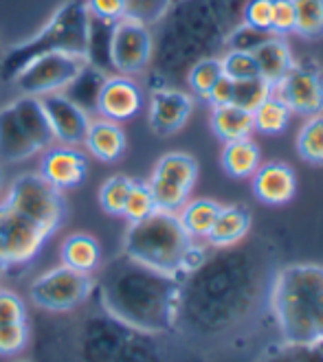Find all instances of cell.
Instances as JSON below:
<instances>
[{
  "label": "cell",
  "instance_id": "6da1fadb",
  "mask_svg": "<svg viewBox=\"0 0 323 362\" xmlns=\"http://www.w3.org/2000/svg\"><path fill=\"white\" fill-rule=\"evenodd\" d=\"M220 248L181 281L176 332L213 336L235 323L253 301L255 276L244 252Z\"/></svg>",
  "mask_w": 323,
  "mask_h": 362
},
{
  "label": "cell",
  "instance_id": "7a4b0ae2",
  "mask_svg": "<svg viewBox=\"0 0 323 362\" xmlns=\"http://www.w3.org/2000/svg\"><path fill=\"white\" fill-rule=\"evenodd\" d=\"M99 308L117 321L149 334H174L181 279L117 255L95 279Z\"/></svg>",
  "mask_w": 323,
  "mask_h": 362
},
{
  "label": "cell",
  "instance_id": "3957f363",
  "mask_svg": "<svg viewBox=\"0 0 323 362\" xmlns=\"http://www.w3.org/2000/svg\"><path fill=\"white\" fill-rule=\"evenodd\" d=\"M152 77L154 88L171 86L185 79L187 71L205 57H215L225 49V31L215 20L209 0H174L165 18L157 25Z\"/></svg>",
  "mask_w": 323,
  "mask_h": 362
},
{
  "label": "cell",
  "instance_id": "277c9868",
  "mask_svg": "<svg viewBox=\"0 0 323 362\" xmlns=\"http://www.w3.org/2000/svg\"><path fill=\"white\" fill-rule=\"evenodd\" d=\"M271 310L286 345H323V266L282 268L271 286Z\"/></svg>",
  "mask_w": 323,
  "mask_h": 362
},
{
  "label": "cell",
  "instance_id": "5b68a950",
  "mask_svg": "<svg viewBox=\"0 0 323 362\" xmlns=\"http://www.w3.org/2000/svg\"><path fill=\"white\" fill-rule=\"evenodd\" d=\"M123 255L178 279L198 268L205 259V250L196 246V240L189 238L178 213L163 209H157L152 216L128 226L123 235Z\"/></svg>",
  "mask_w": 323,
  "mask_h": 362
},
{
  "label": "cell",
  "instance_id": "8992f818",
  "mask_svg": "<svg viewBox=\"0 0 323 362\" xmlns=\"http://www.w3.org/2000/svg\"><path fill=\"white\" fill-rule=\"evenodd\" d=\"M125 325L117 318L91 314L73 332L77 362H165V338Z\"/></svg>",
  "mask_w": 323,
  "mask_h": 362
},
{
  "label": "cell",
  "instance_id": "52a82bcc",
  "mask_svg": "<svg viewBox=\"0 0 323 362\" xmlns=\"http://www.w3.org/2000/svg\"><path fill=\"white\" fill-rule=\"evenodd\" d=\"M86 31H89V9L86 0H67L35 35L5 51L0 62V77L11 81L27 64L45 53H86Z\"/></svg>",
  "mask_w": 323,
  "mask_h": 362
},
{
  "label": "cell",
  "instance_id": "ba28073f",
  "mask_svg": "<svg viewBox=\"0 0 323 362\" xmlns=\"http://www.w3.org/2000/svg\"><path fill=\"white\" fill-rule=\"evenodd\" d=\"M5 202L20 216L38 222L51 235L67 220V198L38 172H25L9 185Z\"/></svg>",
  "mask_w": 323,
  "mask_h": 362
},
{
  "label": "cell",
  "instance_id": "9c48e42d",
  "mask_svg": "<svg viewBox=\"0 0 323 362\" xmlns=\"http://www.w3.org/2000/svg\"><path fill=\"white\" fill-rule=\"evenodd\" d=\"M95 292L93 274L77 272L69 266H57L42 272L29 286L33 305L51 314H67L81 308Z\"/></svg>",
  "mask_w": 323,
  "mask_h": 362
},
{
  "label": "cell",
  "instance_id": "30bf717a",
  "mask_svg": "<svg viewBox=\"0 0 323 362\" xmlns=\"http://www.w3.org/2000/svg\"><path fill=\"white\" fill-rule=\"evenodd\" d=\"M86 64L89 62H86L84 55L62 53V51L45 53L31 59L9 83L23 95L42 99V97L62 93Z\"/></svg>",
  "mask_w": 323,
  "mask_h": 362
},
{
  "label": "cell",
  "instance_id": "8fae6325",
  "mask_svg": "<svg viewBox=\"0 0 323 362\" xmlns=\"http://www.w3.org/2000/svg\"><path fill=\"white\" fill-rule=\"evenodd\" d=\"M198 178V163L191 154L167 152L154 165L149 189L157 202V209L178 213L187 202L193 185Z\"/></svg>",
  "mask_w": 323,
  "mask_h": 362
},
{
  "label": "cell",
  "instance_id": "7c38bea8",
  "mask_svg": "<svg viewBox=\"0 0 323 362\" xmlns=\"http://www.w3.org/2000/svg\"><path fill=\"white\" fill-rule=\"evenodd\" d=\"M154 53V35L152 29L135 23L130 18H121L115 23L110 59L113 71L119 75L132 77L149 69Z\"/></svg>",
  "mask_w": 323,
  "mask_h": 362
},
{
  "label": "cell",
  "instance_id": "4fadbf2b",
  "mask_svg": "<svg viewBox=\"0 0 323 362\" xmlns=\"http://www.w3.org/2000/svg\"><path fill=\"white\" fill-rule=\"evenodd\" d=\"M273 95L282 99L290 112L301 117H317L323 112V75L312 64L295 66L273 86Z\"/></svg>",
  "mask_w": 323,
  "mask_h": 362
},
{
  "label": "cell",
  "instance_id": "5bb4252c",
  "mask_svg": "<svg viewBox=\"0 0 323 362\" xmlns=\"http://www.w3.org/2000/svg\"><path fill=\"white\" fill-rule=\"evenodd\" d=\"M38 174L51 182L55 189L64 191L77 189L89 176V154L73 145H51L49 150L40 152Z\"/></svg>",
  "mask_w": 323,
  "mask_h": 362
},
{
  "label": "cell",
  "instance_id": "9a60e30c",
  "mask_svg": "<svg viewBox=\"0 0 323 362\" xmlns=\"http://www.w3.org/2000/svg\"><path fill=\"white\" fill-rule=\"evenodd\" d=\"M193 110V97L176 86L152 88L149 95V127L159 136H171L187 123Z\"/></svg>",
  "mask_w": 323,
  "mask_h": 362
},
{
  "label": "cell",
  "instance_id": "2e32d148",
  "mask_svg": "<svg viewBox=\"0 0 323 362\" xmlns=\"http://www.w3.org/2000/svg\"><path fill=\"white\" fill-rule=\"evenodd\" d=\"M49 238H51V233L47 228H42L38 222L20 216V213L11 209L9 224H7V246H5L3 270L31 264Z\"/></svg>",
  "mask_w": 323,
  "mask_h": 362
},
{
  "label": "cell",
  "instance_id": "e0dca14e",
  "mask_svg": "<svg viewBox=\"0 0 323 362\" xmlns=\"http://www.w3.org/2000/svg\"><path fill=\"white\" fill-rule=\"evenodd\" d=\"M143 93L132 77L125 75H108L103 88L97 99V115L101 119L123 123L130 121L141 112Z\"/></svg>",
  "mask_w": 323,
  "mask_h": 362
},
{
  "label": "cell",
  "instance_id": "ac0fdd59",
  "mask_svg": "<svg viewBox=\"0 0 323 362\" xmlns=\"http://www.w3.org/2000/svg\"><path fill=\"white\" fill-rule=\"evenodd\" d=\"M42 103H45V110L49 115L55 141L60 145L79 147L86 139V132H89L91 121H93L91 115L84 108H79V105H75L67 95H62V93L42 97Z\"/></svg>",
  "mask_w": 323,
  "mask_h": 362
},
{
  "label": "cell",
  "instance_id": "d6986e66",
  "mask_svg": "<svg viewBox=\"0 0 323 362\" xmlns=\"http://www.w3.org/2000/svg\"><path fill=\"white\" fill-rule=\"evenodd\" d=\"M253 191L257 200H262L264 204H286L297 191L295 169L279 160L260 165L253 174Z\"/></svg>",
  "mask_w": 323,
  "mask_h": 362
},
{
  "label": "cell",
  "instance_id": "ffe728a7",
  "mask_svg": "<svg viewBox=\"0 0 323 362\" xmlns=\"http://www.w3.org/2000/svg\"><path fill=\"white\" fill-rule=\"evenodd\" d=\"M81 145H86V152L93 158L101 163H117L125 154L128 139L119 123L99 117L91 121L89 132H86V139Z\"/></svg>",
  "mask_w": 323,
  "mask_h": 362
},
{
  "label": "cell",
  "instance_id": "44dd1931",
  "mask_svg": "<svg viewBox=\"0 0 323 362\" xmlns=\"http://www.w3.org/2000/svg\"><path fill=\"white\" fill-rule=\"evenodd\" d=\"M40 154L35 145L27 136V132L20 125L13 103L9 101L7 105L0 108V163L5 165H16L27 158H33Z\"/></svg>",
  "mask_w": 323,
  "mask_h": 362
},
{
  "label": "cell",
  "instance_id": "7402d4cb",
  "mask_svg": "<svg viewBox=\"0 0 323 362\" xmlns=\"http://www.w3.org/2000/svg\"><path fill=\"white\" fill-rule=\"evenodd\" d=\"M11 103H13V110H16L20 125H23V130L27 132V136L31 139L38 152H45L51 145H55V134H53V127H51V121H49V115L45 110L42 99L20 95Z\"/></svg>",
  "mask_w": 323,
  "mask_h": 362
},
{
  "label": "cell",
  "instance_id": "603a6c76",
  "mask_svg": "<svg viewBox=\"0 0 323 362\" xmlns=\"http://www.w3.org/2000/svg\"><path fill=\"white\" fill-rule=\"evenodd\" d=\"M253 57L257 64V71H260V77H264L271 86L282 81L295 66L290 47L282 35H271L264 45L253 51Z\"/></svg>",
  "mask_w": 323,
  "mask_h": 362
},
{
  "label": "cell",
  "instance_id": "cb8c5ba5",
  "mask_svg": "<svg viewBox=\"0 0 323 362\" xmlns=\"http://www.w3.org/2000/svg\"><path fill=\"white\" fill-rule=\"evenodd\" d=\"M249 228H251V213L246 206L242 204L222 206L207 242L215 248H229L240 244L246 238Z\"/></svg>",
  "mask_w": 323,
  "mask_h": 362
},
{
  "label": "cell",
  "instance_id": "d4e9b609",
  "mask_svg": "<svg viewBox=\"0 0 323 362\" xmlns=\"http://www.w3.org/2000/svg\"><path fill=\"white\" fill-rule=\"evenodd\" d=\"M60 259L84 274H95L101 268V246L89 233H73L60 246Z\"/></svg>",
  "mask_w": 323,
  "mask_h": 362
},
{
  "label": "cell",
  "instance_id": "484cf974",
  "mask_svg": "<svg viewBox=\"0 0 323 362\" xmlns=\"http://www.w3.org/2000/svg\"><path fill=\"white\" fill-rule=\"evenodd\" d=\"M113 31H115V23H108V20H101L89 13V31H86L84 57L86 62L101 69L103 73L113 71V59H110Z\"/></svg>",
  "mask_w": 323,
  "mask_h": 362
},
{
  "label": "cell",
  "instance_id": "4316f807",
  "mask_svg": "<svg viewBox=\"0 0 323 362\" xmlns=\"http://www.w3.org/2000/svg\"><path fill=\"white\" fill-rule=\"evenodd\" d=\"M106 79H108V73L93 66V64H86V66L73 77L69 86L62 90V95H67L75 105H79V108H84L91 115L97 110V99H99V93L103 88Z\"/></svg>",
  "mask_w": 323,
  "mask_h": 362
},
{
  "label": "cell",
  "instance_id": "83f0119b",
  "mask_svg": "<svg viewBox=\"0 0 323 362\" xmlns=\"http://www.w3.org/2000/svg\"><path fill=\"white\" fill-rule=\"evenodd\" d=\"M211 127L213 134L220 141L229 143V141H238V139H251L253 134V112L238 108V105H218L213 108L211 115Z\"/></svg>",
  "mask_w": 323,
  "mask_h": 362
},
{
  "label": "cell",
  "instance_id": "f1b7e54d",
  "mask_svg": "<svg viewBox=\"0 0 323 362\" xmlns=\"http://www.w3.org/2000/svg\"><path fill=\"white\" fill-rule=\"evenodd\" d=\"M260 147H257L251 139H238L229 141L222 147V169L231 178H249L257 172L260 167Z\"/></svg>",
  "mask_w": 323,
  "mask_h": 362
},
{
  "label": "cell",
  "instance_id": "f546056e",
  "mask_svg": "<svg viewBox=\"0 0 323 362\" xmlns=\"http://www.w3.org/2000/svg\"><path fill=\"white\" fill-rule=\"evenodd\" d=\"M220 209L222 206L215 200L200 198V200L187 202L178 211V218H181V222H183V226L189 233L191 240H207L213 224H215V218H218Z\"/></svg>",
  "mask_w": 323,
  "mask_h": 362
},
{
  "label": "cell",
  "instance_id": "4dcf8cb0",
  "mask_svg": "<svg viewBox=\"0 0 323 362\" xmlns=\"http://www.w3.org/2000/svg\"><path fill=\"white\" fill-rule=\"evenodd\" d=\"M290 115L293 112L288 105L279 97L271 95L253 110V127L262 134H279L288 127Z\"/></svg>",
  "mask_w": 323,
  "mask_h": 362
},
{
  "label": "cell",
  "instance_id": "1f68e13d",
  "mask_svg": "<svg viewBox=\"0 0 323 362\" xmlns=\"http://www.w3.org/2000/svg\"><path fill=\"white\" fill-rule=\"evenodd\" d=\"M295 33L306 40L323 37V0H293Z\"/></svg>",
  "mask_w": 323,
  "mask_h": 362
},
{
  "label": "cell",
  "instance_id": "d6a6232c",
  "mask_svg": "<svg viewBox=\"0 0 323 362\" xmlns=\"http://www.w3.org/2000/svg\"><path fill=\"white\" fill-rule=\"evenodd\" d=\"M222 75H225L222 73V62H220L218 55H215V57H205V59L193 64V66L185 75V81H187V86L191 88L193 95H198L200 99H207L211 86Z\"/></svg>",
  "mask_w": 323,
  "mask_h": 362
},
{
  "label": "cell",
  "instance_id": "836d02e7",
  "mask_svg": "<svg viewBox=\"0 0 323 362\" xmlns=\"http://www.w3.org/2000/svg\"><path fill=\"white\" fill-rule=\"evenodd\" d=\"M132 185L135 178L125 174H115L103 180V185L99 187V206L103 209V213H108V216H121Z\"/></svg>",
  "mask_w": 323,
  "mask_h": 362
},
{
  "label": "cell",
  "instance_id": "e575fe53",
  "mask_svg": "<svg viewBox=\"0 0 323 362\" xmlns=\"http://www.w3.org/2000/svg\"><path fill=\"white\" fill-rule=\"evenodd\" d=\"M297 152L312 165H323V115L308 117L297 136Z\"/></svg>",
  "mask_w": 323,
  "mask_h": 362
},
{
  "label": "cell",
  "instance_id": "d590c367",
  "mask_svg": "<svg viewBox=\"0 0 323 362\" xmlns=\"http://www.w3.org/2000/svg\"><path fill=\"white\" fill-rule=\"evenodd\" d=\"M273 95V86L264 77H251V79H240L233 83V105L244 108L253 112L262 101H266Z\"/></svg>",
  "mask_w": 323,
  "mask_h": 362
},
{
  "label": "cell",
  "instance_id": "8d00e7d4",
  "mask_svg": "<svg viewBox=\"0 0 323 362\" xmlns=\"http://www.w3.org/2000/svg\"><path fill=\"white\" fill-rule=\"evenodd\" d=\"M174 5V0H125V16L135 23H141L149 29H154L169 7Z\"/></svg>",
  "mask_w": 323,
  "mask_h": 362
},
{
  "label": "cell",
  "instance_id": "74e56055",
  "mask_svg": "<svg viewBox=\"0 0 323 362\" xmlns=\"http://www.w3.org/2000/svg\"><path fill=\"white\" fill-rule=\"evenodd\" d=\"M154 211H157V202L152 196V189H149L147 182L135 180L130 194H128V200H125L121 216L132 224V222H139L147 216H152Z\"/></svg>",
  "mask_w": 323,
  "mask_h": 362
},
{
  "label": "cell",
  "instance_id": "f35d334b",
  "mask_svg": "<svg viewBox=\"0 0 323 362\" xmlns=\"http://www.w3.org/2000/svg\"><path fill=\"white\" fill-rule=\"evenodd\" d=\"M275 35L271 31H260L255 29L246 23L238 25L235 29H231L227 35H225V51H246V53H253L260 45H264V42Z\"/></svg>",
  "mask_w": 323,
  "mask_h": 362
},
{
  "label": "cell",
  "instance_id": "ab89813d",
  "mask_svg": "<svg viewBox=\"0 0 323 362\" xmlns=\"http://www.w3.org/2000/svg\"><path fill=\"white\" fill-rule=\"evenodd\" d=\"M220 62H222V73L227 77H231L233 81L251 79V77L260 75L253 53H246V51H225Z\"/></svg>",
  "mask_w": 323,
  "mask_h": 362
},
{
  "label": "cell",
  "instance_id": "60d3db41",
  "mask_svg": "<svg viewBox=\"0 0 323 362\" xmlns=\"http://www.w3.org/2000/svg\"><path fill=\"white\" fill-rule=\"evenodd\" d=\"M29 321L0 325V356H16L29 345Z\"/></svg>",
  "mask_w": 323,
  "mask_h": 362
},
{
  "label": "cell",
  "instance_id": "b9f144b4",
  "mask_svg": "<svg viewBox=\"0 0 323 362\" xmlns=\"http://www.w3.org/2000/svg\"><path fill=\"white\" fill-rule=\"evenodd\" d=\"M249 0H209L211 11L218 20L220 29L225 31V35L235 29L238 25H242V11L246 7Z\"/></svg>",
  "mask_w": 323,
  "mask_h": 362
},
{
  "label": "cell",
  "instance_id": "7bdbcfd3",
  "mask_svg": "<svg viewBox=\"0 0 323 362\" xmlns=\"http://www.w3.org/2000/svg\"><path fill=\"white\" fill-rule=\"evenodd\" d=\"M27 318V305L20 296L11 290L0 288V325L7 323H25Z\"/></svg>",
  "mask_w": 323,
  "mask_h": 362
},
{
  "label": "cell",
  "instance_id": "ee69618b",
  "mask_svg": "<svg viewBox=\"0 0 323 362\" xmlns=\"http://www.w3.org/2000/svg\"><path fill=\"white\" fill-rule=\"evenodd\" d=\"M271 31L275 35H286L295 31V5L293 0H273Z\"/></svg>",
  "mask_w": 323,
  "mask_h": 362
},
{
  "label": "cell",
  "instance_id": "f6af8a7d",
  "mask_svg": "<svg viewBox=\"0 0 323 362\" xmlns=\"http://www.w3.org/2000/svg\"><path fill=\"white\" fill-rule=\"evenodd\" d=\"M271 9H273V0H249L242 11V23L260 31H271Z\"/></svg>",
  "mask_w": 323,
  "mask_h": 362
},
{
  "label": "cell",
  "instance_id": "bcb514c9",
  "mask_svg": "<svg viewBox=\"0 0 323 362\" xmlns=\"http://www.w3.org/2000/svg\"><path fill=\"white\" fill-rule=\"evenodd\" d=\"M266 362H323V345H317V347L286 345V349L277 351Z\"/></svg>",
  "mask_w": 323,
  "mask_h": 362
},
{
  "label": "cell",
  "instance_id": "7dc6e473",
  "mask_svg": "<svg viewBox=\"0 0 323 362\" xmlns=\"http://www.w3.org/2000/svg\"><path fill=\"white\" fill-rule=\"evenodd\" d=\"M86 9L95 18L117 23L125 16V0H86Z\"/></svg>",
  "mask_w": 323,
  "mask_h": 362
},
{
  "label": "cell",
  "instance_id": "c3c4849f",
  "mask_svg": "<svg viewBox=\"0 0 323 362\" xmlns=\"http://www.w3.org/2000/svg\"><path fill=\"white\" fill-rule=\"evenodd\" d=\"M233 83H235V81H233L231 77L222 75V77L211 86V90H209V95H207L205 101H209V103L213 105V108H218V105H229V103H233Z\"/></svg>",
  "mask_w": 323,
  "mask_h": 362
},
{
  "label": "cell",
  "instance_id": "681fc988",
  "mask_svg": "<svg viewBox=\"0 0 323 362\" xmlns=\"http://www.w3.org/2000/svg\"><path fill=\"white\" fill-rule=\"evenodd\" d=\"M9 204L0 202V268L5 266V246H7V224H9Z\"/></svg>",
  "mask_w": 323,
  "mask_h": 362
},
{
  "label": "cell",
  "instance_id": "f907efd6",
  "mask_svg": "<svg viewBox=\"0 0 323 362\" xmlns=\"http://www.w3.org/2000/svg\"><path fill=\"white\" fill-rule=\"evenodd\" d=\"M3 185H5V174H3V165H0V191H3Z\"/></svg>",
  "mask_w": 323,
  "mask_h": 362
},
{
  "label": "cell",
  "instance_id": "816d5d0a",
  "mask_svg": "<svg viewBox=\"0 0 323 362\" xmlns=\"http://www.w3.org/2000/svg\"><path fill=\"white\" fill-rule=\"evenodd\" d=\"M3 55H5V49H3V45H0V62H3Z\"/></svg>",
  "mask_w": 323,
  "mask_h": 362
},
{
  "label": "cell",
  "instance_id": "f5cc1de1",
  "mask_svg": "<svg viewBox=\"0 0 323 362\" xmlns=\"http://www.w3.org/2000/svg\"><path fill=\"white\" fill-rule=\"evenodd\" d=\"M13 362H31V360H23V358H18V360H13Z\"/></svg>",
  "mask_w": 323,
  "mask_h": 362
}]
</instances>
